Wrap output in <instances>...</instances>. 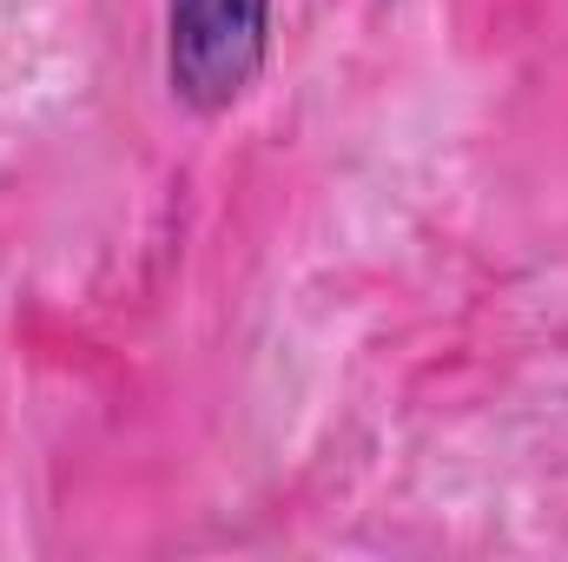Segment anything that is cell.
I'll return each mask as SVG.
<instances>
[{
	"mask_svg": "<svg viewBox=\"0 0 568 562\" xmlns=\"http://www.w3.org/2000/svg\"><path fill=\"white\" fill-rule=\"evenodd\" d=\"M272 40V0H165V73L172 93L199 113L232 107Z\"/></svg>",
	"mask_w": 568,
	"mask_h": 562,
	"instance_id": "obj_1",
	"label": "cell"
}]
</instances>
